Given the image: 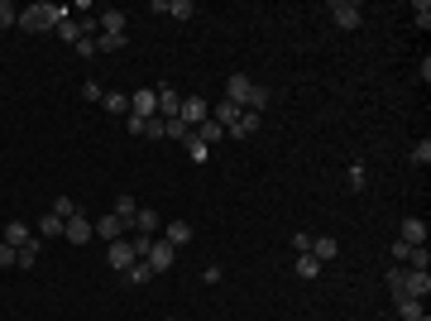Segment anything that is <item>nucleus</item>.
<instances>
[{
	"label": "nucleus",
	"mask_w": 431,
	"mask_h": 321,
	"mask_svg": "<svg viewBox=\"0 0 431 321\" xmlns=\"http://www.w3.org/2000/svg\"><path fill=\"white\" fill-rule=\"evenodd\" d=\"M62 20H72V10H67V5H58V0H34V5L20 10V25H15V29L39 34V29H58Z\"/></svg>",
	"instance_id": "obj_1"
},
{
	"label": "nucleus",
	"mask_w": 431,
	"mask_h": 321,
	"mask_svg": "<svg viewBox=\"0 0 431 321\" xmlns=\"http://www.w3.org/2000/svg\"><path fill=\"white\" fill-rule=\"evenodd\" d=\"M383 283L393 288V297H417V302H427V293H431V273L427 268H388Z\"/></svg>",
	"instance_id": "obj_2"
},
{
	"label": "nucleus",
	"mask_w": 431,
	"mask_h": 321,
	"mask_svg": "<svg viewBox=\"0 0 431 321\" xmlns=\"http://www.w3.org/2000/svg\"><path fill=\"white\" fill-rule=\"evenodd\" d=\"M144 264L154 268V273H168V268L178 264V249H173L168 240H159V235H154V240H149V249H144Z\"/></svg>",
	"instance_id": "obj_3"
},
{
	"label": "nucleus",
	"mask_w": 431,
	"mask_h": 321,
	"mask_svg": "<svg viewBox=\"0 0 431 321\" xmlns=\"http://www.w3.org/2000/svg\"><path fill=\"white\" fill-rule=\"evenodd\" d=\"M331 20H336V29H359V25H364V5H354V0H336V5H331Z\"/></svg>",
	"instance_id": "obj_4"
},
{
	"label": "nucleus",
	"mask_w": 431,
	"mask_h": 321,
	"mask_svg": "<svg viewBox=\"0 0 431 321\" xmlns=\"http://www.w3.org/2000/svg\"><path fill=\"white\" fill-rule=\"evenodd\" d=\"M130 115H139V120H154V115H159V91H154V86H139V91H130Z\"/></svg>",
	"instance_id": "obj_5"
},
{
	"label": "nucleus",
	"mask_w": 431,
	"mask_h": 321,
	"mask_svg": "<svg viewBox=\"0 0 431 321\" xmlns=\"http://www.w3.org/2000/svg\"><path fill=\"white\" fill-rule=\"evenodd\" d=\"M178 120H183L187 130H197L201 120H211V106H206L201 96H183V106H178Z\"/></svg>",
	"instance_id": "obj_6"
},
{
	"label": "nucleus",
	"mask_w": 431,
	"mask_h": 321,
	"mask_svg": "<svg viewBox=\"0 0 431 321\" xmlns=\"http://www.w3.org/2000/svg\"><path fill=\"white\" fill-rule=\"evenodd\" d=\"M249 91H254V77H249V72H230V81H225V101H235V106L244 110Z\"/></svg>",
	"instance_id": "obj_7"
},
{
	"label": "nucleus",
	"mask_w": 431,
	"mask_h": 321,
	"mask_svg": "<svg viewBox=\"0 0 431 321\" xmlns=\"http://www.w3.org/2000/svg\"><path fill=\"white\" fill-rule=\"evenodd\" d=\"M91 230H96L101 240H125V230H130V225H125L120 216L110 211V216H101V221H91Z\"/></svg>",
	"instance_id": "obj_8"
},
{
	"label": "nucleus",
	"mask_w": 431,
	"mask_h": 321,
	"mask_svg": "<svg viewBox=\"0 0 431 321\" xmlns=\"http://www.w3.org/2000/svg\"><path fill=\"white\" fill-rule=\"evenodd\" d=\"M398 240L403 244H427V221H422V216H407L403 225H398Z\"/></svg>",
	"instance_id": "obj_9"
},
{
	"label": "nucleus",
	"mask_w": 431,
	"mask_h": 321,
	"mask_svg": "<svg viewBox=\"0 0 431 321\" xmlns=\"http://www.w3.org/2000/svg\"><path fill=\"white\" fill-rule=\"evenodd\" d=\"M62 235H67V240L72 244H86V240H96V230H91V221H86V216H72V221H67V225H62Z\"/></svg>",
	"instance_id": "obj_10"
},
{
	"label": "nucleus",
	"mask_w": 431,
	"mask_h": 321,
	"mask_svg": "<svg viewBox=\"0 0 431 321\" xmlns=\"http://www.w3.org/2000/svg\"><path fill=\"white\" fill-rule=\"evenodd\" d=\"M307 254H312L317 264H331V259L340 254V240H336V235H317V240H312V249H307Z\"/></svg>",
	"instance_id": "obj_11"
},
{
	"label": "nucleus",
	"mask_w": 431,
	"mask_h": 321,
	"mask_svg": "<svg viewBox=\"0 0 431 321\" xmlns=\"http://www.w3.org/2000/svg\"><path fill=\"white\" fill-rule=\"evenodd\" d=\"M159 91V120H173L178 106H183V96H178V86H154Z\"/></svg>",
	"instance_id": "obj_12"
},
{
	"label": "nucleus",
	"mask_w": 431,
	"mask_h": 321,
	"mask_svg": "<svg viewBox=\"0 0 431 321\" xmlns=\"http://www.w3.org/2000/svg\"><path fill=\"white\" fill-rule=\"evenodd\" d=\"M0 240H5V244H15V249H25V244L34 240V230H29L25 221H10V225L0 230Z\"/></svg>",
	"instance_id": "obj_13"
},
{
	"label": "nucleus",
	"mask_w": 431,
	"mask_h": 321,
	"mask_svg": "<svg viewBox=\"0 0 431 321\" xmlns=\"http://www.w3.org/2000/svg\"><path fill=\"white\" fill-rule=\"evenodd\" d=\"M259 120H264V115H254V110H240V120H235V125H230V139H249V134L259 130Z\"/></svg>",
	"instance_id": "obj_14"
},
{
	"label": "nucleus",
	"mask_w": 431,
	"mask_h": 321,
	"mask_svg": "<svg viewBox=\"0 0 431 321\" xmlns=\"http://www.w3.org/2000/svg\"><path fill=\"white\" fill-rule=\"evenodd\" d=\"M130 230H139V235H154V230H159V211H154V207H139L135 221H130Z\"/></svg>",
	"instance_id": "obj_15"
},
{
	"label": "nucleus",
	"mask_w": 431,
	"mask_h": 321,
	"mask_svg": "<svg viewBox=\"0 0 431 321\" xmlns=\"http://www.w3.org/2000/svg\"><path fill=\"white\" fill-rule=\"evenodd\" d=\"M398 317H403V321H431L427 317V302H417V297H398Z\"/></svg>",
	"instance_id": "obj_16"
},
{
	"label": "nucleus",
	"mask_w": 431,
	"mask_h": 321,
	"mask_svg": "<svg viewBox=\"0 0 431 321\" xmlns=\"http://www.w3.org/2000/svg\"><path fill=\"white\" fill-rule=\"evenodd\" d=\"M192 134H197V139L211 149V144H220V139H225V125H220V120H201V125H197Z\"/></svg>",
	"instance_id": "obj_17"
},
{
	"label": "nucleus",
	"mask_w": 431,
	"mask_h": 321,
	"mask_svg": "<svg viewBox=\"0 0 431 321\" xmlns=\"http://www.w3.org/2000/svg\"><path fill=\"white\" fill-rule=\"evenodd\" d=\"M163 240L173 244V249H178V244H187V240H192V221H168V230H163Z\"/></svg>",
	"instance_id": "obj_18"
},
{
	"label": "nucleus",
	"mask_w": 431,
	"mask_h": 321,
	"mask_svg": "<svg viewBox=\"0 0 431 321\" xmlns=\"http://www.w3.org/2000/svg\"><path fill=\"white\" fill-rule=\"evenodd\" d=\"M101 34H125V10H101Z\"/></svg>",
	"instance_id": "obj_19"
},
{
	"label": "nucleus",
	"mask_w": 431,
	"mask_h": 321,
	"mask_svg": "<svg viewBox=\"0 0 431 321\" xmlns=\"http://www.w3.org/2000/svg\"><path fill=\"white\" fill-rule=\"evenodd\" d=\"M101 106H106L110 115H130V96H125V91H106V96H101Z\"/></svg>",
	"instance_id": "obj_20"
},
{
	"label": "nucleus",
	"mask_w": 431,
	"mask_h": 321,
	"mask_svg": "<svg viewBox=\"0 0 431 321\" xmlns=\"http://www.w3.org/2000/svg\"><path fill=\"white\" fill-rule=\"evenodd\" d=\"M211 120H220V125L230 130V125L240 120V106H235V101H220V106H211Z\"/></svg>",
	"instance_id": "obj_21"
},
{
	"label": "nucleus",
	"mask_w": 431,
	"mask_h": 321,
	"mask_svg": "<svg viewBox=\"0 0 431 321\" xmlns=\"http://www.w3.org/2000/svg\"><path fill=\"white\" fill-rule=\"evenodd\" d=\"M91 44H96V53H120V48H125V34H96Z\"/></svg>",
	"instance_id": "obj_22"
},
{
	"label": "nucleus",
	"mask_w": 431,
	"mask_h": 321,
	"mask_svg": "<svg viewBox=\"0 0 431 321\" xmlns=\"http://www.w3.org/2000/svg\"><path fill=\"white\" fill-rule=\"evenodd\" d=\"M62 225H67V221H62V216H39V235H44V240H53V235H62Z\"/></svg>",
	"instance_id": "obj_23"
},
{
	"label": "nucleus",
	"mask_w": 431,
	"mask_h": 321,
	"mask_svg": "<svg viewBox=\"0 0 431 321\" xmlns=\"http://www.w3.org/2000/svg\"><path fill=\"white\" fill-rule=\"evenodd\" d=\"M135 211H139V202L130 197V192H120V197H115V216H120V221L130 225V221H135Z\"/></svg>",
	"instance_id": "obj_24"
},
{
	"label": "nucleus",
	"mask_w": 431,
	"mask_h": 321,
	"mask_svg": "<svg viewBox=\"0 0 431 321\" xmlns=\"http://www.w3.org/2000/svg\"><path fill=\"white\" fill-rule=\"evenodd\" d=\"M321 268L326 264H317L312 254H297V278H307V283H312V278H321Z\"/></svg>",
	"instance_id": "obj_25"
},
{
	"label": "nucleus",
	"mask_w": 431,
	"mask_h": 321,
	"mask_svg": "<svg viewBox=\"0 0 431 321\" xmlns=\"http://www.w3.org/2000/svg\"><path fill=\"white\" fill-rule=\"evenodd\" d=\"M120 278H125V283H149V278H154V268L144 264V259H135V264L125 268V273H120Z\"/></svg>",
	"instance_id": "obj_26"
},
{
	"label": "nucleus",
	"mask_w": 431,
	"mask_h": 321,
	"mask_svg": "<svg viewBox=\"0 0 431 321\" xmlns=\"http://www.w3.org/2000/svg\"><path fill=\"white\" fill-rule=\"evenodd\" d=\"M244 110L264 115V110H269V86H254V91H249V101H244Z\"/></svg>",
	"instance_id": "obj_27"
},
{
	"label": "nucleus",
	"mask_w": 431,
	"mask_h": 321,
	"mask_svg": "<svg viewBox=\"0 0 431 321\" xmlns=\"http://www.w3.org/2000/svg\"><path fill=\"white\" fill-rule=\"evenodd\" d=\"M163 139H178V144H183V139H192V130L173 115V120H163Z\"/></svg>",
	"instance_id": "obj_28"
},
{
	"label": "nucleus",
	"mask_w": 431,
	"mask_h": 321,
	"mask_svg": "<svg viewBox=\"0 0 431 321\" xmlns=\"http://www.w3.org/2000/svg\"><path fill=\"white\" fill-rule=\"evenodd\" d=\"M48 211H53V216H62V221H72V216H77L81 207L72 202V197H53V207H48Z\"/></svg>",
	"instance_id": "obj_29"
},
{
	"label": "nucleus",
	"mask_w": 431,
	"mask_h": 321,
	"mask_svg": "<svg viewBox=\"0 0 431 321\" xmlns=\"http://www.w3.org/2000/svg\"><path fill=\"white\" fill-rule=\"evenodd\" d=\"M183 149L192 154V163H206V159H211V149H206V144H201L197 134H192V139H183Z\"/></svg>",
	"instance_id": "obj_30"
},
{
	"label": "nucleus",
	"mask_w": 431,
	"mask_h": 321,
	"mask_svg": "<svg viewBox=\"0 0 431 321\" xmlns=\"http://www.w3.org/2000/svg\"><path fill=\"white\" fill-rule=\"evenodd\" d=\"M168 15H173V20H192L197 5H192V0H168Z\"/></svg>",
	"instance_id": "obj_31"
},
{
	"label": "nucleus",
	"mask_w": 431,
	"mask_h": 321,
	"mask_svg": "<svg viewBox=\"0 0 431 321\" xmlns=\"http://www.w3.org/2000/svg\"><path fill=\"white\" fill-rule=\"evenodd\" d=\"M407 264H412V268H431V249H427V244H412Z\"/></svg>",
	"instance_id": "obj_32"
},
{
	"label": "nucleus",
	"mask_w": 431,
	"mask_h": 321,
	"mask_svg": "<svg viewBox=\"0 0 431 321\" xmlns=\"http://www.w3.org/2000/svg\"><path fill=\"white\" fill-rule=\"evenodd\" d=\"M412 20H417V29H431V0H417V5H412Z\"/></svg>",
	"instance_id": "obj_33"
},
{
	"label": "nucleus",
	"mask_w": 431,
	"mask_h": 321,
	"mask_svg": "<svg viewBox=\"0 0 431 321\" xmlns=\"http://www.w3.org/2000/svg\"><path fill=\"white\" fill-rule=\"evenodd\" d=\"M412 163H417V168L431 163V139H417V144H412Z\"/></svg>",
	"instance_id": "obj_34"
},
{
	"label": "nucleus",
	"mask_w": 431,
	"mask_h": 321,
	"mask_svg": "<svg viewBox=\"0 0 431 321\" xmlns=\"http://www.w3.org/2000/svg\"><path fill=\"white\" fill-rule=\"evenodd\" d=\"M20 25V5H10V0H0V29Z\"/></svg>",
	"instance_id": "obj_35"
},
{
	"label": "nucleus",
	"mask_w": 431,
	"mask_h": 321,
	"mask_svg": "<svg viewBox=\"0 0 431 321\" xmlns=\"http://www.w3.org/2000/svg\"><path fill=\"white\" fill-rule=\"evenodd\" d=\"M364 183H369V173H364V163L354 159L350 163V192H364Z\"/></svg>",
	"instance_id": "obj_36"
},
{
	"label": "nucleus",
	"mask_w": 431,
	"mask_h": 321,
	"mask_svg": "<svg viewBox=\"0 0 431 321\" xmlns=\"http://www.w3.org/2000/svg\"><path fill=\"white\" fill-rule=\"evenodd\" d=\"M34 259H39V235H34V240L20 249V259H15V264H20V268H34Z\"/></svg>",
	"instance_id": "obj_37"
},
{
	"label": "nucleus",
	"mask_w": 431,
	"mask_h": 321,
	"mask_svg": "<svg viewBox=\"0 0 431 321\" xmlns=\"http://www.w3.org/2000/svg\"><path fill=\"white\" fill-rule=\"evenodd\" d=\"M58 39H67V44H77V39H81V25H77V20H62V25H58Z\"/></svg>",
	"instance_id": "obj_38"
},
{
	"label": "nucleus",
	"mask_w": 431,
	"mask_h": 321,
	"mask_svg": "<svg viewBox=\"0 0 431 321\" xmlns=\"http://www.w3.org/2000/svg\"><path fill=\"white\" fill-rule=\"evenodd\" d=\"M81 96H86V101H101L106 86H101V81H81Z\"/></svg>",
	"instance_id": "obj_39"
},
{
	"label": "nucleus",
	"mask_w": 431,
	"mask_h": 321,
	"mask_svg": "<svg viewBox=\"0 0 431 321\" xmlns=\"http://www.w3.org/2000/svg\"><path fill=\"white\" fill-rule=\"evenodd\" d=\"M15 259H20V249H15V244H5V240H0V268H10V264H15Z\"/></svg>",
	"instance_id": "obj_40"
},
{
	"label": "nucleus",
	"mask_w": 431,
	"mask_h": 321,
	"mask_svg": "<svg viewBox=\"0 0 431 321\" xmlns=\"http://www.w3.org/2000/svg\"><path fill=\"white\" fill-rule=\"evenodd\" d=\"M293 249H297V254H307V249H312V235H307V230H297V235H293Z\"/></svg>",
	"instance_id": "obj_41"
},
{
	"label": "nucleus",
	"mask_w": 431,
	"mask_h": 321,
	"mask_svg": "<svg viewBox=\"0 0 431 321\" xmlns=\"http://www.w3.org/2000/svg\"><path fill=\"white\" fill-rule=\"evenodd\" d=\"M125 125H130V134H149V120H139V115H125Z\"/></svg>",
	"instance_id": "obj_42"
},
{
	"label": "nucleus",
	"mask_w": 431,
	"mask_h": 321,
	"mask_svg": "<svg viewBox=\"0 0 431 321\" xmlns=\"http://www.w3.org/2000/svg\"><path fill=\"white\" fill-rule=\"evenodd\" d=\"M201 283H220V264H206V268H201Z\"/></svg>",
	"instance_id": "obj_43"
},
{
	"label": "nucleus",
	"mask_w": 431,
	"mask_h": 321,
	"mask_svg": "<svg viewBox=\"0 0 431 321\" xmlns=\"http://www.w3.org/2000/svg\"><path fill=\"white\" fill-rule=\"evenodd\" d=\"M77 58H96V44H91V39H77Z\"/></svg>",
	"instance_id": "obj_44"
},
{
	"label": "nucleus",
	"mask_w": 431,
	"mask_h": 321,
	"mask_svg": "<svg viewBox=\"0 0 431 321\" xmlns=\"http://www.w3.org/2000/svg\"><path fill=\"white\" fill-rule=\"evenodd\" d=\"M163 321H178V317H163Z\"/></svg>",
	"instance_id": "obj_45"
}]
</instances>
